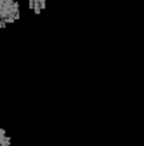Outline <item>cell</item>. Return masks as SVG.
Instances as JSON below:
<instances>
[{
	"mask_svg": "<svg viewBox=\"0 0 144 146\" xmlns=\"http://www.w3.org/2000/svg\"><path fill=\"white\" fill-rule=\"evenodd\" d=\"M30 7L33 9V12H42V9L45 7V0H30Z\"/></svg>",
	"mask_w": 144,
	"mask_h": 146,
	"instance_id": "obj_2",
	"label": "cell"
},
{
	"mask_svg": "<svg viewBox=\"0 0 144 146\" xmlns=\"http://www.w3.org/2000/svg\"><path fill=\"white\" fill-rule=\"evenodd\" d=\"M19 17V5L14 0H0V30Z\"/></svg>",
	"mask_w": 144,
	"mask_h": 146,
	"instance_id": "obj_1",
	"label": "cell"
},
{
	"mask_svg": "<svg viewBox=\"0 0 144 146\" xmlns=\"http://www.w3.org/2000/svg\"><path fill=\"white\" fill-rule=\"evenodd\" d=\"M9 144H11L9 136L5 134V131H4V129H0V146H9Z\"/></svg>",
	"mask_w": 144,
	"mask_h": 146,
	"instance_id": "obj_3",
	"label": "cell"
}]
</instances>
